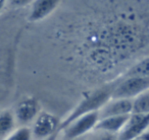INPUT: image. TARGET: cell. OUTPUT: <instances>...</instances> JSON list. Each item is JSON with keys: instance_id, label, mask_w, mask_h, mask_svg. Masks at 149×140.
I'll list each match as a JSON object with an SVG mask.
<instances>
[{"instance_id": "obj_1", "label": "cell", "mask_w": 149, "mask_h": 140, "mask_svg": "<svg viewBox=\"0 0 149 140\" xmlns=\"http://www.w3.org/2000/svg\"><path fill=\"white\" fill-rule=\"evenodd\" d=\"M116 84L106 85V86L99 88L97 90L93 91L90 94L86 95L83 100L80 101V103L72 109V111L63 120L60 122L59 131L63 130L68 124H70L72 121L78 119L79 117L86 113H92V111H98L110 98Z\"/></svg>"}, {"instance_id": "obj_2", "label": "cell", "mask_w": 149, "mask_h": 140, "mask_svg": "<svg viewBox=\"0 0 149 140\" xmlns=\"http://www.w3.org/2000/svg\"><path fill=\"white\" fill-rule=\"evenodd\" d=\"M149 89V78L124 77L118 81L112 91L111 98L133 99Z\"/></svg>"}, {"instance_id": "obj_3", "label": "cell", "mask_w": 149, "mask_h": 140, "mask_svg": "<svg viewBox=\"0 0 149 140\" xmlns=\"http://www.w3.org/2000/svg\"><path fill=\"white\" fill-rule=\"evenodd\" d=\"M60 121L57 117L47 111H40L32 123L33 140H44L59 131Z\"/></svg>"}, {"instance_id": "obj_4", "label": "cell", "mask_w": 149, "mask_h": 140, "mask_svg": "<svg viewBox=\"0 0 149 140\" xmlns=\"http://www.w3.org/2000/svg\"><path fill=\"white\" fill-rule=\"evenodd\" d=\"M98 121H99V113L92 111V113L81 116L74 121H72L63 130H61V132H63L68 140L78 139L95 130Z\"/></svg>"}, {"instance_id": "obj_5", "label": "cell", "mask_w": 149, "mask_h": 140, "mask_svg": "<svg viewBox=\"0 0 149 140\" xmlns=\"http://www.w3.org/2000/svg\"><path fill=\"white\" fill-rule=\"evenodd\" d=\"M149 130L148 115L131 113L124 129L118 134V140H133Z\"/></svg>"}, {"instance_id": "obj_6", "label": "cell", "mask_w": 149, "mask_h": 140, "mask_svg": "<svg viewBox=\"0 0 149 140\" xmlns=\"http://www.w3.org/2000/svg\"><path fill=\"white\" fill-rule=\"evenodd\" d=\"M41 111V107L38 100L34 97H28L23 99L17 104L13 111L15 121L22 126L31 124Z\"/></svg>"}, {"instance_id": "obj_7", "label": "cell", "mask_w": 149, "mask_h": 140, "mask_svg": "<svg viewBox=\"0 0 149 140\" xmlns=\"http://www.w3.org/2000/svg\"><path fill=\"white\" fill-rule=\"evenodd\" d=\"M132 99L110 98L98 111V113H99V120L107 117L131 115L132 113Z\"/></svg>"}, {"instance_id": "obj_8", "label": "cell", "mask_w": 149, "mask_h": 140, "mask_svg": "<svg viewBox=\"0 0 149 140\" xmlns=\"http://www.w3.org/2000/svg\"><path fill=\"white\" fill-rule=\"evenodd\" d=\"M62 0H35L32 3L28 21L37 23L45 20L59 6Z\"/></svg>"}, {"instance_id": "obj_9", "label": "cell", "mask_w": 149, "mask_h": 140, "mask_svg": "<svg viewBox=\"0 0 149 140\" xmlns=\"http://www.w3.org/2000/svg\"><path fill=\"white\" fill-rule=\"evenodd\" d=\"M130 115L126 116H116V117H107L100 119L94 131H100L103 133L118 135L127 124Z\"/></svg>"}, {"instance_id": "obj_10", "label": "cell", "mask_w": 149, "mask_h": 140, "mask_svg": "<svg viewBox=\"0 0 149 140\" xmlns=\"http://www.w3.org/2000/svg\"><path fill=\"white\" fill-rule=\"evenodd\" d=\"M15 118L10 111H0V138H6L15 130Z\"/></svg>"}, {"instance_id": "obj_11", "label": "cell", "mask_w": 149, "mask_h": 140, "mask_svg": "<svg viewBox=\"0 0 149 140\" xmlns=\"http://www.w3.org/2000/svg\"><path fill=\"white\" fill-rule=\"evenodd\" d=\"M132 113L148 115L149 113V89L132 99Z\"/></svg>"}, {"instance_id": "obj_12", "label": "cell", "mask_w": 149, "mask_h": 140, "mask_svg": "<svg viewBox=\"0 0 149 140\" xmlns=\"http://www.w3.org/2000/svg\"><path fill=\"white\" fill-rule=\"evenodd\" d=\"M125 77H143V78H149V55L142 58L140 62L135 64L131 66Z\"/></svg>"}, {"instance_id": "obj_13", "label": "cell", "mask_w": 149, "mask_h": 140, "mask_svg": "<svg viewBox=\"0 0 149 140\" xmlns=\"http://www.w3.org/2000/svg\"><path fill=\"white\" fill-rule=\"evenodd\" d=\"M4 140H33L31 127L22 126L15 129Z\"/></svg>"}, {"instance_id": "obj_14", "label": "cell", "mask_w": 149, "mask_h": 140, "mask_svg": "<svg viewBox=\"0 0 149 140\" xmlns=\"http://www.w3.org/2000/svg\"><path fill=\"white\" fill-rule=\"evenodd\" d=\"M35 0H7L6 4L11 8H22L29 4H32Z\"/></svg>"}, {"instance_id": "obj_15", "label": "cell", "mask_w": 149, "mask_h": 140, "mask_svg": "<svg viewBox=\"0 0 149 140\" xmlns=\"http://www.w3.org/2000/svg\"><path fill=\"white\" fill-rule=\"evenodd\" d=\"M102 135L97 138V140H118V136L113 135V134H108L101 132Z\"/></svg>"}, {"instance_id": "obj_16", "label": "cell", "mask_w": 149, "mask_h": 140, "mask_svg": "<svg viewBox=\"0 0 149 140\" xmlns=\"http://www.w3.org/2000/svg\"><path fill=\"white\" fill-rule=\"evenodd\" d=\"M59 133H60V132H57V133L53 134L52 136H50V137H48L47 139H44V140H56V139H57L58 134H59Z\"/></svg>"}, {"instance_id": "obj_17", "label": "cell", "mask_w": 149, "mask_h": 140, "mask_svg": "<svg viewBox=\"0 0 149 140\" xmlns=\"http://www.w3.org/2000/svg\"><path fill=\"white\" fill-rule=\"evenodd\" d=\"M6 2H7V0H0V11L2 10L3 7L6 5Z\"/></svg>"}]
</instances>
